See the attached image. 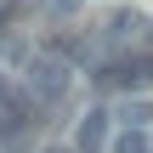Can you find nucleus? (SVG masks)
Wrapping results in <instances>:
<instances>
[{"label": "nucleus", "mask_w": 153, "mask_h": 153, "mask_svg": "<svg viewBox=\"0 0 153 153\" xmlns=\"http://www.w3.org/2000/svg\"><path fill=\"white\" fill-rule=\"evenodd\" d=\"M97 79L114 85V91H125V97H142L153 85V51H114V57H102Z\"/></svg>", "instance_id": "f257e3e1"}, {"label": "nucleus", "mask_w": 153, "mask_h": 153, "mask_svg": "<svg viewBox=\"0 0 153 153\" xmlns=\"http://www.w3.org/2000/svg\"><path fill=\"white\" fill-rule=\"evenodd\" d=\"M68 85H74V68H68V62H57V57H34V62H28V91H34L40 108L57 102Z\"/></svg>", "instance_id": "f03ea898"}, {"label": "nucleus", "mask_w": 153, "mask_h": 153, "mask_svg": "<svg viewBox=\"0 0 153 153\" xmlns=\"http://www.w3.org/2000/svg\"><path fill=\"white\" fill-rule=\"evenodd\" d=\"M148 28H153V23L136 11V6H119V11L102 23V34H108L114 51H142V34H148Z\"/></svg>", "instance_id": "7ed1b4c3"}, {"label": "nucleus", "mask_w": 153, "mask_h": 153, "mask_svg": "<svg viewBox=\"0 0 153 153\" xmlns=\"http://www.w3.org/2000/svg\"><path fill=\"white\" fill-rule=\"evenodd\" d=\"M74 148H79V153H102V148H108V108H85V114H79Z\"/></svg>", "instance_id": "20e7f679"}, {"label": "nucleus", "mask_w": 153, "mask_h": 153, "mask_svg": "<svg viewBox=\"0 0 153 153\" xmlns=\"http://www.w3.org/2000/svg\"><path fill=\"white\" fill-rule=\"evenodd\" d=\"M34 108H40V102H34V91H28V85H11V91H6V102H0V131L28 125V119H34Z\"/></svg>", "instance_id": "39448f33"}, {"label": "nucleus", "mask_w": 153, "mask_h": 153, "mask_svg": "<svg viewBox=\"0 0 153 153\" xmlns=\"http://www.w3.org/2000/svg\"><path fill=\"white\" fill-rule=\"evenodd\" d=\"M119 119H125V131H148L153 125V102L148 97H125L119 102Z\"/></svg>", "instance_id": "423d86ee"}, {"label": "nucleus", "mask_w": 153, "mask_h": 153, "mask_svg": "<svg viewBox=\"0 0 153 153\" xmlns=\"http://www.w3.org/2000/svg\"><path fill=\"white\" fill-rule=\"evenodd\" d=\"M108 153H153V142H148V131H119L108 142Z\"/></svg>", "instance_id": "0eeeda50"}, {"label": "nucleus", "mask_w": 153, "mask_h": 153, "mask_svg": "<svg viewBox=\"0 0 153 153\" xmlns=\"http://www.w3.org/2000/svg\"><path fill=\"white\" fill-rule=\"evenodd\" d=\"M79 11V0H40V17H51V23H68Z\"/></svg>", "instance_id": "6e6552de"}, {"label": "nucleus", "mask_w": 153, "mask_h": 153, "mask_svg": "<svg viewBox=\"0 0 153 153\" xmlns=\"http://www.w3.org/2000/svg\"><path fill=\"white\" fill-rule=\"evenodd\" d=\"M40 153H79V148H74V142H45Z\"/></svg>", "instance_id": "1a4fd4ad"}, {"label": "nucleus", "mask_w": 153, "mask_h": 153, "mask_svg": "<svg viewBox=\"0 0 153 153\" xmlns=\"http://www.w3.org/2000/svg\"><path fill=\"white\" fill-rule=\"evenodd\" d=\"M6 91H11V74H6V68H0V102H6Z\"/></svg>", "instance_id": "9d476101"}]
</instances>
